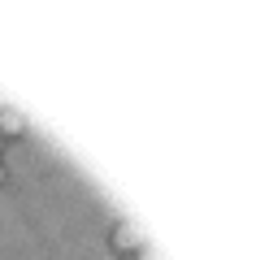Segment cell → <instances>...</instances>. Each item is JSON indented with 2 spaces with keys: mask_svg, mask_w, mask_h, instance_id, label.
<instances>
[{
  "mask_svg": "<svg viewBox=\"0 0 256 260\" xmlns=\"http://www.w3.org/2000/svg\"><path fill=\"white\" fill-rule=\"evenodd\" d=\"M113 247L126 256V251H139V247H144V239H139L135 225H118V230H113Z\"/></svg>",
  "mask_w": 256,
  "mask_h": 260,
  "instance_id": "obj_1",
  "label": "cell"
},
{
  "mask_svg": "<svg viewBox=\"0 0 256 260\" xmlns=\"http://www.w3.org/2000/svg\"><path fill=\"white\" fill-rule=\"evenodd\" d=\"M0 130H5V135H22V130H26L22 113H13V109H0Z\"/></svg>",
  "mask_w": 256,
  "mask_h": 260,
  "instance_id": "obj_2",
  "label": "cell"
},
{
  "mask_svg": "<svg viewBox=\"0 0 256 260\" xmlns=\"http://www.w3.org/2000/svg\"><path fill=\"white\" fill-rule=\"evenodd\" d=\"M139 260H156V256H152V251H144V247H139Z\"/></svg>",
  "mask_w": 256,
  "mask_h": 260,
  "instance_id": "obj_3",
  "label": "cell"
},
{
  "mask_svg": "<svg viewBox=\"0 0 256 260\" xmlns=\"http://www.w3.org/2000/svg\"><path fill=\"white\" fill-rule=\"evenodd\" d=\"M0 182H5V165H0Z\"/></svg>",
  "mask_w": 256,
  "mask_h": 260,
  "instance_id": "obj_4",
  "label": "cell"
},
{
  "mask_svg": "<svg viewBox=\"0 0 256 260\" xmlns=\"http://www.w3.org/2000/svg\"><path fill=\"white\" fill-rule=\"evenodd\" d=\"M0 148H5V135H0Z\"/></svg>",
  "mask_w": 256,
  "mask_h": 260,
  "instance_id": "obj_5",
  "label": "cell"
}]
</instances>
